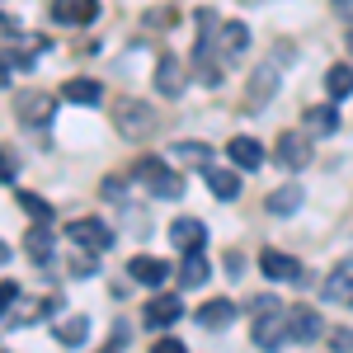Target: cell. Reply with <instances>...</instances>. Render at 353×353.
<instances>
[{
    "instance_id": "1",
    "label": "cell",
    "mask_w": 353,
    "mask_h": 353,
    "mask_svg": "<svg viewBox=\"0 0 353 353\" xmlns=\"http://www.w3.org/2000/svg\"><path fill=\"white\" fill-rule=\"evenodd\" d=\"M113 128H118V137H128V141H146V137H156L161 118H156V109L146 99H128L123 94L113 104Z\"/></svg>"
},
{
    "instance_id": "2",
    "label": "cell",
    "mask_w": 353,
    "mask_h": 353,
    "mask_svg": "<svg viewBox=\"0 0 353 353\" xmlns=\"http://www.w3.org/2000/svg\"><path fill=\"white\" fill-rule=\"evenodd\" d=\"M132 174L146 184V193H151V198H179V193H184V174H174V170H170L165 161H156V156L137 161Z\"/></svg>"
},
{
    "instance_id": "3",
    "label": "cell",
    "mask_w": 353,
    "mask_h": 353,
    "mask_svg": "<svg viewBox=\"0 0 353 353\" xmlns=\"http://www.w3.org/2000/svg\"><path fill=\"white\" fill-rule=\"evenodd\" d=\"M273 165H283V170H306V165H311V132H306V128L278 132V141H273Z\"/></svg>"
},
{
    "instance_id": "4",
    "label": "cell",
    "mask_w": 353,
    "mask_h": 353,
    "mask_svg": "<svg viewBox=\"0 0 353 353\" xmlns=\"http://www.w3.org/2000/svg\"><path fill=\"white\" fill-rule=\"evenodd\" d=\"M52 113H57L52 94H43V90H14V118H19L24 128H48Z\"/></svg>"
},
{
    "instance_id": "5",
    "label": "cell",
    "mask_w": 353,
    "mask_h": 353,
    "mask_svg": "<svg viewBox=\"0 0 353 353\" xmlns=\"http://www.w3.org/2000/svg\"><path fill=\"white\" fill-rule=\"evenodd\" d=\"M250 339H254L259 349H283V344H288V306L259 311L254 325H250Z\"/></svg>"
},
{
    "instance_id": "6",
    "label": "cell",
    "mask_w": 353,
    "mask_h": 353,
    "mask_svg": "<svg viewBox=\"0 0 353 353\" xmlns=\"http://www.w3.org/2000/svg\"><path fill=\"white\" fill-rule=\"evenodd\" d=\"M151 81H156V94H161V99H179L184 85H189V66H184V57H179V52H161Z\"/></svg>"
},
{
    "instance_id": "7",
    "label": "cell",
    "mask_w": 353,
    "mask_h": 353,
    "mask_svg": "<svg viewBox=\"0 0 353 353\" xmlns=\"http://www.w3.org/2000/svg\"><path fill=\"white\" fill-rule=\"evenodd\" d=\"M66 236L76 241V250H94V254L113 250V231L99 217H76L71 226H66Z\"/></svg>"
},
{
    "instance_id": "8",
    "label": "cell",
    "mask_w": 353,
    "mask_h": 353,
    "mask_svg": "<svg viewBox=\"0 0 353 353\" xmlns=\"http://www.w3.org/2000/svg\"><path fill=\"white\" fill-rule=\"evenodd\" d=\"M316 334H325L321 311H311V306H288V344H311Z\"/></svg>"
},
{
    "instance_id": "9",
    "label": "cell",
    "mask_w": 353,
    "mask_h": 353,
    "mask_svg": "<svg viewBox=\"0 0 353 353\" xmlns=\"http://www.w3.org/2000/svg\"><path fill=\"white\" fill-rule=\"evenodd\" d=\"M52 19L66 28H85L99 19V0H52Z\"/></svg>"
},
{
    "instance_id": "10",
    "label": "cell",
    "mask_w": 353,
    "mask_h": 353,
    "mask_svg": "<svg viewBox=\"0 0 353 353\" xmlns=\"http://www.w3.org/2000/svg\"><path fill=\"white\" fill-rule=\"evenodd\" d=\"M273 94H278V66H254V76H250V90H245V109H264Z\"/></svg>"
},
{
    "instance_id": "11",
    "label": "cell",
    "mask_w": 353,
    "mask_h": 353,
    "mask_svg": "<svg viewBox=\"0 0 353 353\" xmlns=\"http://www.w3.org/2000/svg\"><path fill=\"white\" fill-rule=\"evenodd\" d=\"M179 316H184V301L174 297V292H161V297L146 301V325L151 330H170Z\"/></svg>"
},
{
    "instance_id": "12",
    "label": "cell",
    "mask_w": 353,
    "mask_h": 353,
    "mask_svg": "<svg viewBox=\"0 0 353 353\" xmlns=\"http://www.w3.org/2000/svg\"><path fill=\"white\" fill-rule=\"evenodd\" d=\"M259 269H264V278H273V283H297L301 278V264L292 254H283V250H264V254H259Z\"/></svg>"
},
{
    "instance_id": "13",
    "label": "cell",
    "mask_w": 353,
    "mask_h": 353,
    "mask_svg": "<svg viewBox=\"0 0 353 353\" xmlns=\"http://www.w3.org/2000/svg\"><path fill=\"white\" fill-rule=\"evenodd\" d=\"M203 241H208V226L198 217H174L170 221V245H174V250H203Z\"/></svg>"
},
{
    "instance_id": "14",
    "label": "cell",
    "mask_w": 353,
    "mask_h": 353,
    "mask_svg": "<svg viewBox=\"0 0 353 353\" xmlns=\"http://www.w3.org/2000/svg\"><path fill=\"white\" fill-rule=\"evenodd\" d=\"M128 273H132L137 283H146V288H161L165 278H170V264H165L161 254H132L128 259Z\"/></svg>"
},
{
    "instance_id": "15",
    "label": "cell",
    "mask_w": 353,
    "mask_h": 353,
    "mask_svg": "<svg viewBox=\"0 0 353 353\" xmlns=\"http://www.w3.org/2000/svg\"><path fill=\"white\" fill-rule=\"evenodd\" d=\"M217 48H221V61H236V57H245V48H250V28H245L241 19H221Z\"/></svg>"
},
{
    "instance_id": "16",
    "label": "cell",
    "mask_w": 353,
    "mask_h": 353,
    "mask_svg": "<svg viewBox=\"0 0 353 353\" xmlns=\"http://www.w3.org/2000/svg\"><path fill=\"white\" fill-rule=\"evenodd\" d=\"M203 179H208L212 198H221V203H236V198H241V174H236V170H221V165H203Z\"/></svg>"
},
{
    "instance_id": "17",
    "label": "cell",
    "mask_w": 353,
    "mask_h": 353,
    "mask_svg": "<svg viewBox=\"0 0 353 353\" xmlns=\"http://www.w3.org/2000/svg\"><path fill=\"white\" fill-rule=\"evenodd\" d=\"M301 123H306L311 137H334V128H339V109H334V104H311V109L301 113Z\"/></svg>"
},
{
    "instance_id": "18",
    "label": "cell",
    "mask_w": 353,
    "mask_h": 353,
    "mask_svg": "<svg viewBox=\"0 0 353 353\" xmlns=\"http://www.w3.org/2000/svg\"><path fill=\"white\" fill-rule=\"evenodd\" d=\"M226 156L241 165V170H259V165H264V146H259L254 137H231V141H226Z\"/></svg>"
},
{
    "instance_id": "19",
    "label": "cell",
    "mask_w": 353,
    "mask_h": 353,
    "mask_svg": "<svg viewBox=\"0 0 353 353\" xmlns=\"http://www.w3.org/2000/svg\"><path fill=\"white\" fill-rule=\"evenodd\" d=\"M61 99H71V104H85V109H90V104H99V99H104V85L90 81V76H76V81L61 85Z\"/></svg>"
},
{
    "instance_id": "20",
    "label": "cell",
    "mask_w": 353,
    "mask_h": 353,
    "mask_svg": "<svg viewBox=\"0 0 353 353\" xmlns=\"http://www.w3.org/2000/svg\"><path fill=\"white\" fill-rule=\"evenodd\" d=\"M24 254L33 259V264H48V259H52V231H48V221L28 226V236H24Z\"/></svg>"
},
{
    "instance_id": "21",
    "label": "cell",
    "mask_w": 353,
    "mask_h": 353,
    "mask_svg": "<svg viewBox=\"0 0 353 353\" xmlns=\"http://www.w3.org/2000/svg\"><path fill=\"white\" fill-rule=\"evenodd\" d=\"M193 321H198L203 330H221V325H231V321H236V306H231L226 297H217V301H208L203 311H193Z\"/></svg>"
},
{
    "instance_id": "22",
    "label": "cell",
    "mask_w": 353,
    "mask_h": 353,
    "mask_svg": "<svg viewBox=\"0 0 353 353\" xmlns=\"http://www.w3.org/2000/svg\"><path fill=\"white\" fill-rule=\"evenodd\" d=\"M208 278H212V269H208L203 250H184V264H179V283H184V288H203Z\"/></svg>"
},
{
    "instance_id": "23",
    "label": "cell",
    "mask_w": 353,
    "mask_h": 353,
    "mask_svg": "<svg viewBox=\"0 0 353 353\" xmlns=\"http://www.w3.org/2000/svg\"><path fill=\"white\" fill-rule=\"evenodd\" d=\"M301 198H306V193H301L297 184H283V189L269 193V212H273V217H292V212L301 208Z\"/></svg>"
},
{
    "instance_id": "24",
    "label": "cell",
    "mask_w": 353,
    "mask_h": 353,
    "mask_svg": "<svg viewBox=\"0 0 353 353\" xmlns=\"http://www.w3.org/2000/svg\"><path fill=\"white\" fill-rule=\"evenodd\" d=\"M325 90H330V99H349L353 94V66L349 61H334L325 71Z\"/></svg>"
},
{
    "instance_id": "25",
    "label": "cell",
    "mask_w": 353,
    "mask_h": 353,
    "mask_svg": "<svg viewBox=\"0 0 353 353\" xmlns=\"http://www.w3.org/2000/svg\"><path fill=\"white\" fill-rule=\"evenodd\" d=\"M325 301H334V306H353V273L334 269L325 278Z\"/></svg>"
},
{
    "instance_id": "26",
    "label": "cell",
    "mask_w": 353,
    "mask_h": 353,
    "mask_svg": "<svg viewBox=\"0 0 353 353\" xmlns=\"http://www.w3.org/2000/svg\"><path fill=\"white\" fill-rule=\"evenodd\" d=\"M57 344H66V349H76V344H85L90 339V321L85 316H71V321H57Z\"/></svg>"
},
{
    "instance_id": "27",
    "label": "cell",
    "mask_w": 353,
    "mask_h": 353,
    "mask_svg": "<svg viewBox=\"0 0 353 353\" xmlns=\"http://www.w3.org/2000/svg\"><path fill=\"white\" fill-rule=\"evenodd\" d=\"M170 156H174V161H184V165H198V170H203V165L212 161V146H208V141H174V146H170Z\"/></svg>"
},
{
    "instance_id": "28",
    "label": "cell",
    "mask_w": 353,
    "mask_h": 353,
    "mask_svg": "<svg viewBox=\"0 0 353 353\" xmlns=\"http://www.w3.org/2000/svg\"><path fill=\"white\" fill-rule=\"evenodd\" d=\"M19 208H24L33 221H52V203H43L38 193H19Z\"/></svg>"
},
{
    "instance_id": "29",
    "label": "cell",
    "mask_w": 353,
    "mask_h": 353,
    "mask_svg": "<svg viewBox=\"0 0 353 353\" xmlns=\"http://www.w3.org/2000/svg\"><path fill=\"white\" fill-rule=\"evenodd\" d=\"M71 273H76V278H90V273H94V250L76 254V259H71Z\"/></svg>"
},
{
    "instance_id": "30",
    "label": "cell",
    "mask_w": 353,
    "mask_h": 353,
    "mask_svg": "<svg viewBox=\"0 0 353 353\" xmlns=\"http://www.w3.org/2000/svg\"><path fill=\"white\" fill-rule=\"evenodd\" d=\"M14 297H19V283H14V278H5V283H0V316L14 306Z\"/></svg>"
},
{
    "instance_id": "31",
    "label": "cell",
    "mask_w": 353,
    "mask_h": 353,
    "mask_svg": "<svg viewBox=\"0 0 353 353\" xmlns=\"http://www.w3.org/2000/svg\"><path fill=\"white\" fill-rule=\"evenodd\" d=\"M14 174H19V165H14V156H10V151L0 146V184H10Z\"/></svg>"
},
{
    "instance_id": "32",
    "label": "cell",
    "mask_w": 353,
    "mask_h": 353,
    "mask_svg": "<svg viewBox=\"0 0 353 353\" xmlns=\"http://www.w3.org/2000/svg\"><path fill=\"white\" fill-rule=\"evenodd\" d=\"M330 10H334L339 19H349V28H353V0H330Z\"/></svg>"
},
{
    "instance_id": "33",
    "label": "cell",
    "mask_w": 353,
    "mask_h": 353,
    "mask_svg": "<svg viewBox=\"0 0 353 353\" xmlns=\"http://www.w3.org/2000/svg\"><path fill=\"white\" fill-rule=\"evenodd\" d=\"M330 344H334V349H353V330H334Z\"/></svg>"
},
{
    "instance_id": "34",
    "label": "cell",
    "mask_w": 353,
    "mask_h": 353,
    "mask_svg": "<svg viewBox=\"0 0 353 353\" xmlns=\"http://www.w3.org/2000/svg\"><path fill=\"white\" fill-rule=\"evenodd\" d=\"M123 189H128V184H123V179H104V198H113V203H118V198H123Z\"/></svg>"
},
{
    "instance_id": "35",
    "label": "cell",
    "mask_w": 353,
    "mask_h": 353,
    "mask_svg": "<svg viewBox=\"0 0 353 353\" xmlns=\"http://www.w3.org/2000/svg\"><path fill=\"white\" fill-rule=\"evenodd\" d=\"M156 353H184V344H179V339H170V334H165V339H156Z\"/></svg>"
},
{
    "instance_id": "36",
    "label": "cell",
    "mask_w": 353,
    "mask_h": 353,
    "mask_svg": "<svg viewBox=\"0 0 353 353\" xmlns=\"http://www.w3.org/2000/svg\"><path fill=\"white\" fill-rule=\"evenodd\" d=\"M128 344V325H113V334H109V349H123Z\"/></svg>"
},
{
    "instance_id": "37",
    "label": "cell",
    "mask_w": 353,
    "mask_h": 353,
    "mask_svg": "<svg viewBox=\"0 0 353 353\" xmlns=\"http://www.w3.org/2000/svg\"><path fill=\"white\" fill-rule=\"evenodd\" d=\"M5 85H10V61L0 57V90H5Z\"/></svg>"
},
{
    "instance_id": "38",
    "label": "cell",
    "mask_w": 353,
    "mask_h": 353,
    "mask_svg": "<svg viewBox=\"0 0 353 353\" xmlns=\"http://www.w3.org/2000/svg\"><path fill=\"white\" fill-rule=\"evenodd\" d=\"M344 48H349V52H353V28H349V38H344Z\"/></svg>"
},
{
    "instance_id": "39",
    "label": "cell",
    "mask_w": 353,
    "mask_h": 353,
    "mask_svg": "<svg viewBox=\"0 0 353 353\" xmlns=\"http://www.w3.org/2000/svg\"><path fill=\"white\" fill-rule=\"evenodd\" d=\"M0 259H5V250H0Z\"/></svg>"
}]
</instances>
